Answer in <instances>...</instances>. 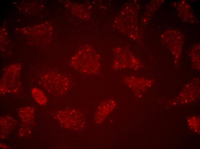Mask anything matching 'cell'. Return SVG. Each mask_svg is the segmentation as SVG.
I'll return each instance as SVG.
<instances>
[{
	"mask_svg": "<svg viewBox=\"0 0 200 149\" xmlns=\"http://www.w3.org/2000/svg\"><path fill=\"white\" fill-rule=\"evenodd\" d=\"M55 118L64 127L77 130L83 127L85 123L84 116L79 111L73 109H66L57 111Z\"/></svg>",
	"mask_w": 200,
	"mask_h": 149,
	"instance_id": "6da1fadb",
	"label": "cell"
},
{
	"mask_svg": "<svg viewBox=\"0 0 200 149\" xmlns=\"http://www.w3.org/2000/svg\"><path fill=\"white\" fill-rule=\"evenodd\" d=\"M44 84L51 93L60 95L65 93L71 86V81L66 76L51 72L44 76Z\"/></svg>",
	"mask_w": 200,
	"mask_h": 149,
	"instance_id": "7a4b0ae2",
	"label": "cell"
},
{
	"mask_svg": "<svg viewBox=\"0 0 200 149\" xmlns=\"http://www.w3.org/2000/svg\"><path fill=\"white\" fill-rule=\"evenodd\" d=\"M20 70L14 68L6 70L1 83V92L14 91L17 90L19 82Z\"/></svg>",
	"mask_w": 200,
	"mask_h": 149,
	"instance_id": "3957f363",
	"label": "cell"
},
{
	"mask_svg": "<svg viewBox=\"0 0 200 149\" xmlns=\"http://www.w3.org/2000/svg\"><path fill=\"white\" fill-rule=\"evenodd\" d=\"M9 116L1 117L0 130L1 136H6L13 130L16 125V121Z\"/></svg>",
	"mask_w": 200,
	"mask_h": 149,
	"instance_id": "277c9868",
	"label": "cell"
},
{
	"mask_svg": "<svg viewBox=\"0 0 200 149\" xmlns=\"http://www.w3.org/2000/svg\"><path fill=\"white\" fill-rule=\"evenodd\" d=\"M34 109L31 107H25L21 108L18 115L24 123L31 124L34 117Z\"/></svg>",
	"mask_w": 200,
	"mask_h": 149,
	"instance_id": "5b68a950",
	"label": "cell"
},
{
	"mask_svg": "<svg viewBox=\"0 0 200 149\" xmlns=\"http://www.w3.org/2000/svg\"><path fill=\"white\" fill-rule=\"evenodd\" d=\"M32 95L35 101L40 105H45L47 103V99L44 93L40 89L33 88L31 91Z\"/></svg>",
	"mask_w": 200,
	"mask_h": 149,
	"instance_id": "8992f818",
	"label": "cell"
},
{
	"mask_svg": "<svg viewBox=\"0 0 200 149\" xmlns=\"http://www.w3.org/2000/svg\"><path fill=\"white\" fill-rule=\"evenodd\" d=\"M30 124L24 123L19 129V134L22 137H26L29 136L31 132V128Z\"/></svg>",
	"mask_w": 200,
	"mask_h": 149,
	"instance_id": "52a82bcc",
	"label": "cell"
}]
</instances>
